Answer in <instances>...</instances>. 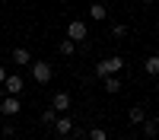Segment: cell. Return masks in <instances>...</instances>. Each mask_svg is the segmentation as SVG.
<instances>
[{"label":"cell","mask_w":159,"mask_h":140,"mask_svg":"<svg viewBox=\"0 0 159 140\" xmlns=\"http://www.w3.org/2000/svg\"><path fill=\"white\" fill-rule=\"evenodd\" d=\"M121 67H124V61L118 57V54H115V57H105V61L96 64V76H99V80H105V76H118Z\"/></svg>","instance_id":"cell-1"},{"label":"cell","mask_w":159,"mask_h":140,"mask_svg":"<svg viewBox=\"0 0 159 140\" xmlns=\"http://www.w3.org/2000/svg\"><path fill=\"white\" fill-rule=\"evenodd\" d=\"M51 76H54V67L48 61H32V80L35 83H48Z\"/></svg>","instance_id":"cell-2"},{"label":"cell","mask_w":159,"mask_h":140,"mask_svg":"<svg viewBox=\"0 0 159 140\" xmlns=\"http://www.w3.org/2000/svg\"><path fill=\"white\" fill-rule=\"evenodd\" d=\"M67 38H70L73 45H76V42H86V38H89V25H86L83 19H73V22L67 25Z\"/></svg>","instance_id":"cell-3"},{"label":"cell","mask_w":159,"mask_h":140,"mask_svg":"<svg viewBox=\"0 0 159 140\" xmlns=\"http://www.w3.org/2000/svg\"><path fill=\"white\" fill-rule=\"evenodd\" d=\"M22 76L19 73H7V80H3V89H7V96H19L22 93Z\"/></svg>","instance_id":"cell-4"},{"label":"cell","mask_w":159,"mask_h":140,"mask_svg":"<svg viewBox=\"0 0 159 140\" xmlns=\"http://www.w3.org/2000/svg\"><path fill=\"white\" fill-rule=\"evenodd\" d=\"M51 108H54L57 115L70 111V93H54V99H51Z\"/></svg>","instance_id":"cell-5"},{"label":"cell","mask_w":159,"mask_h":140,"mask_svg":"<svg viewBox=\"0 0 159 140\" xmlns=\"http://www.w3.org/2000/svg\"><path fill=\"white\" fill-rule=\"evenodd\" d=\"M54 131H57V137H67V134L73 131V121L67 118V115H57V121H54Z\"/></svg>","instance_id":"cell-6"},{"label":"cell","mask_w":159,"mask_h":140,"mask_svg":"<svg viewBox=\"0 0 159 140\" xmlns=\"http://www.w3.org/2000/svg\"><path fill=\"white\" fill-rule=\"evenodd\" d=\"M0 111L3 115H19V96H7L0 102Z\"/></svg>","instance_id":"cell-7"},{"label":"cell","mask_w":159,"mask_h":140,"mask_svg":"<svg viewBox=\"0 0 159 140\" xmlns=\"http://www.w3.org/2000/svg\"><path fill=\"white\" fill-rule=\"evenodd\" d=\"M127 118H130V124H143V121H147V108H143V105L127 108Z\"/></svg>","instance_id":"cell-8"},{"label":"cell","mask_w":159,"mask_h":140,"mask_svg":"<svg viewBox=\"0 0 159 140\" xmlns=\"http://www.w3.org/2000/svg\"><path fill=\"white\" fill-rule=\"evenodd\" d=\"M105 16H108V10H105V3H92V7H89V19H96V22H102Z\"/></svg>","instance_id":"cell-9"},{"label":"cell","mask_w":159,"mask_h":140,"mask_svg":"<svg viewBox=\"0 0 159 140\" xmlns=\"http://www.w3.org/2000/svg\"><path fill=\"white\" fill-rule=\"evenodd\" d=\"M13 61H16L19 67H22V64H32V54H29V48H16V51H13Z\"/></svg>","instance_id":"cell-10"},{"label":"cell","mask_w":159,"mask_h":140,"mask_svg":"<svg viewBox=\"0 0 159 140\" xmlns=\"http://www.w3.org/2000/svg\"><path fill=\"white\" fill-rule=\"evenodd\" d=\"M147 73L150 76H159V54H150L147 57Z\"/></svg>","instance_id":"cell-11"},{"label":"cell","mask_w":159,"mask_h":140,"mask_svg":"<svg viewBox=\"0 0 159 140\" xmlns=\"http://www.w3.org/2000/svg\"><path fill=\"white\" fill-rule=\"evenodd\" d=\"M105 93H121V80L118 76H105Z\"/></svg>","instance_id":"cell-12"},{"label":"cell","mask_w":159,"mask_h":140,"mask_svg":"<svg viewBox=\"0 0 159 140\" xmlns=\"http://www.w3.org/2000/svg\"><path fill=\"white\" fill-rule=\"evenodd\" d=\"M61 54H67V57H73V54H76V45L70 42V38H64V42H61Z\"/></svg>","instance_id":"cell-13"},{"label":"cell","mask_w":159,"mask_h":140,"mask_svg":"<svg viewBox=\"0 0 159 140\" xmlns=\"http://www.w3.org/2000/svg\"><path fill=\"white\" fill-rule=\"evenodd\" d=\"M108 35H111V38H124V35H127V25H124V22H115Z\"/></svg>","instance_id":"cell-14"},{"label":"cell","mask_w":159,"mask_h":140,"mask_svg":"<svg viewBox=\"0 0 159 140\" xmlns=\"http://www.w3.org/2000/svg\"><path fill=\"white\" fill-rule=\"evenodd\" d=\"M54 121H57V111L54 108H45L42 111V124H54Z\"/></svg>","instance_id":"cell-15"},{"label":"cell","mask_w":159,"mask_h":140,"mask_svg":"<svg viewBox=\"0 0 159 140\" xmlns=\"http://www.w3.org/2000/svg\"><path fill=\"white\" fill-rule=\"evenodd\" d=\"M156 134H159V127L153 121H143V137H156Z\"/></svg>","instance_id":"cell-16"},{"label":"cell","mask_w":159,"mask_h":140,"mask_svg":"<svg viewBox=\"0 0 159 140\" xmlns=\"http://www.w3.org/2000/svg\"><path fill=\"white\" fill-rule=\"evenodd\" d=\"M86 137H89V140H108V134H105L102 127H92V131H89Z\"/></svg>","instance_id":"cell-17"},{"label":"cell","mask_w":159,"mask_h":140,"mask_svg":"<svg viewBox=\"0 0 159 140\" xmlns=\"http://www.w3.org/2000/svg\"><path fill=\"white\" fill-rule=\"evenodd\" d=\"M3 80H7V70H3V67H0V83H3Z\"/></svg>","instance_id":"cell-18"},{"label":"cell","mask_w":159,"mask_h":140,"mask_svg":"<svg viewBox=\"0 0 159 140\" xmlns=\"http://www.w3.org/2000/svg\"><path fill=\"white\" fill-rule=\"evenodd\" d=\"M140 3H147V7H150V3H156V0H140Z\"/></svg>","instance_id":"cell-19"},{"label":"cell","mask_w":159,"mask_h":140,"mask_svg":"<svg viewBox=\"0 0 159 140\" xmlns=\"http://www.w3.org/2000/svg\"><path fill=\"white\" fill-rule=\"evenodd\" d=\"M153 124H156V127H159V115H156V118H153Z\"/></svg>","instance_id":"cell-20"},{"label":"cell","mask_w":159,"mask_h":140,"mask_svg":"<svg viewBox=\"0 0 159 140\" xmlns=\"http://www.w3.org/2000/svg\"><path fill=\"white\" fill-rule=\"evenodd\" d=\"M118 140H130V137H118Z\"/></svg>","instance_id":"cell-21"},{"label":"cell","mask_w":159,"mask_h":140,"mask_svg":"<svg viewBox=\"0 0 159 140\" xmlns=\"http://www.w3.org/2000/svg\"><path fill=\"white\" fill-rule=\"evenodd\" d=\"M0 140H10V137H0Z\"/></svg>","instance_id":"cell-22"},{"label":"cell","mask_w":159,"mask_h":140,"mask_svg":"<svg viewBox=\"0 0 159 140\" xmlns=\"http://www.w3.org/2000/svg\"><path fill=\"white\" fill-rule=\"evenodd\" d=\"M156 32H159V22H156Z\"/></svg>","instance_id":"cell-23"}]
</instances>
